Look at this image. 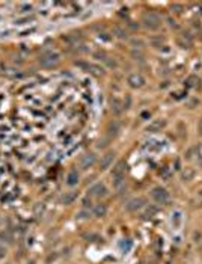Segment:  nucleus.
I'll list each match as a JSON object with an SVG mask.
<instances>
[{
  "instance_id": "obj_1",
  "label": "nucleus",
  "mask_w": 202,
  "mask_h": 264,
  "mask_svg": "<svg viewBox=\"0 0 202 264\" xmlns=\"http://www.w3.org/2000/svg\"><path fill=\"white\" fill-rule=\"evenodd\" d=\"M60 60V54L58 51H44L39 56V63L44 68H51L56 67Z\"/></svg>"
},
{
  "instance_id": "obj_2",
  "label": "nucleus",
  "mask_w": 202,
  "mask_h": 264,
  "mask_svg": "<svg viewBox=\"0 0 202 264\" xmlns=\"http://www.w3.org/2000/svg\"><path fill=\"white\" fill-rule=\"evenodd\" d=\"M142 24L149 30H157L161 24V20L155 12H145L142 17Z\"/></svg>"
},
{
  "instance_id": "obj_3",
  "label": "nucleus",
  "mask_w": 202,
  "mask_h": 264,
  "mask_svg": "<svg viewBox=\"0 0 202 264\" xmlns=\"http://www.w3.org/2000/svg\"><path fill=\"white\" fill-rule=\"evenodd\" d=\"M151 196H152V199H154L155 202H159V204H166V202H169V192L166 189L160 187V186L152 189Z\"/></svg>"
},
{
  "instance_id": "obj_4",
  "label": "nucleus",
  "mask_w": 202,
  "mask_h": 264,
  "mask_svg": "<svg viewBox=\"0 0 202 264\" xmlns=\"http://www.w3.org/2000/svg\"><path fill=\"white\" fill-rule=\"evenodd\" d=\"M145 198L142 196H137V198H131V199H128L125 204V210L127 211H130V213H134L137 210H140L143 205H145Z\"/></svg>"
},
{
  "instance_id": "obj_5",
  "label": "nucleus",
  "mask_w": 202,
  "mask_h": 264,
  "mask_svg": "<svg viewBox=\"0 0 202 264\" xmlns=\"http://www.w3.org/2000/svg\"><path fill=\"white\" fill-rule=\"evenodd\" d=\"M127 83H128V86H131L133 89H139V88H142L145 85V77L142 74H139V73L130 74L128 79H127Z\"/></svg>"
},
{
  "instance_id": "obj_6",
  "label": "nucleus",
  "mask_w": 202,
  "mask_h": 264,
  "mask_svg": "<svg viewBox=\"0 0 202 264\" xmlns=\"http://www.w3.org/2000/svg\"><path fill=\"white\" fill-rule=\"evenodd\" d=\"M97 162V155L93 153H89V154H84L83 157L80 159V162H78V166H80V169H89V168H92L93 165Z\"/></svg>"
},
{
  "instance_id": "obj_7",
  "label": "nucleus",
  "mask_w": 202,
  "mask_h": 264,
  "mask_svg": "<svg viewBox=\"0 0 202 264\" xmlns=\"http://www.w3.org/2000/svg\"><path fill=\"white\" fill-rule=\"evenodd\" d=\"M89 195L95 196V198H103V196L107 195V187L103 183H97V184H93L92 187L89 189Z\"/></svg>"
},
{
  "instance_id": "obj_8",
  "label": "nucleus",
  "mask_w": 202,
  "mask_h": 264,
  "mask_svg": "<svg viewBox=\"0 0 202 264\" xmlns=\"http://www.w3.org/2000/svg\"><path fill=\"white\" fill-rule=\"evenodd\" d=\"M115 155H116V154L113 153V151H109V153H106L104 155H103V159H101V162H100L101 170L109 169L110 165H112V163H113V160H115Z\"/></svg>"
},
{
  "instance_id": "obj_9",
  "label": "nucleus",
  "mask_w": 202,
  "mask_h": 264,
  "mask_svg": "<svg viewBox=\"0 0 202 264\" xmlns=\"http://www.w3.org/2000/svg\"><path fill=\"white\" fill-rule=\"evenodd\" d=\"M121 131V124H119L118 119H113L110 121L107 124V136L109 137H116Z\"/></svg>"
},
{
  "instance_id": "obj_10",
  "label": "nucleus",
  "mask_w": 202,
  "mask_h": 264,
  "mask_svg": "<svg viewBox=\"0 0 202 264\" xmlns=\"http://www.w3.org/2000/svg\"><path fill=\"white\" fill-rule=\"evenodd\" d=\"M164 127H166V119H155L148 125L146 130L151 131V133H155V131H161V128H164Z\"/></svg>"
},
{
  "instance_id": "obj_11",
  "label": "nucleus",
  "mask_w": 202,
  "mask_h": 264,
  "mask_svg": "<svg viewBox=\"0 0 202 264\" xmlns=\"http://www.w3.org/2000/svg\"><path fill=\"white\" fill-rule=\"evenodd\" d=\"M110 106H112V112H113V115H121L122 112H124V104L122 101L119 100V98H113L112 103H110Z\"/></svg>"
},
{
  "instance_id": "obj_12",
  "label": "nucleus",
  "mask_w": 202,
  "mask_h": 264,
  "mask_svg": "<svg viewBox=\"0 0 202 264\" xmlns=\"http://www.w3.org/2000/svg\"><path fill=\"white\" fill-rule=\"evenodd\" d=\"M125 168H127L125 162H119L118 165L113 168V170H112V177H113V178H116V177H124Z\"/></svg>"
},
{
  "instance_id": "obj_13",
  "label": "nucleus",
  "mask_w": 202,
  "mask_h": 264,
  "mask_svg": "<svg viewBox=\"0 0 202 264\" xmlns=\"http://www.w3.org/2000/svg\"><path fill=\"white\" fill-rule=\"evenodd\" d=\"M77 183H78V172L76 169H71L67 175V184L73 187V186H77Z\"/></svg>"
},
{
  "instance_id": "obj_14",
  "label": "nucleus",
  "mask_w": 202,
  "mask_h": 264,
  "mask_svg": "<svg viewBox=\"0 0 202 264\" xmlns=\"http://www.w3.org/2000/svg\"><path fill=\"white\" fill-rule=\"evenodd\" d=\"M77 196H78V192H68V193H65V195L62 196V204L71 205L77 199Z\"/></svg>"
},
{
  "instance_id": "obj_15",
  "label": "nucleus",
  "mask_w": 202,
  "mask_h": 264,
  "mask_svg": "<svg viewBox=\"0 0 202 264\" xmlns=\"http://www.w3.org/2000/svg\"><path fill=\"white\" fill-rule=\"evenodd\" d=\"M107 214V205L106 204H97L93 207V216L95 217H104Z\"/></svg>"
},
{
  "instance_id": "obj_16",
  "label": "nucleus",
  "mask_w": 202,
  "mask_h": 264,
  "mask_svg": "<svg viewBox=\"0 0 202 264\" xmlns=\"http://www.w3.org/2000/svg\"><path fill=\"white\" fill-rule=\"evenodd\" d=\"M178 45L181 48H190L192 47V38L190 35H183L181 38H178Z\"/></svg>"
},
{
  "instance_id": "obj_17",
  "label": "nucleus",
  "mask_w": 202,
  "mask_h": 264,
  "mask_svg": "<svg viewBox=\"0 0 202 264\" xmlns=\"http://www.w3.org/2000/svg\"><path fill=\"white\" fill-rule=\"evenodd\" d=\"M194 175H196V172H194L193 168H185V169L181 172L183 181H192V180L194 178Z\"/></svg>"
},
{
  "instance_id": "obj_18",
  "label": "nucleus",
  "mask_w": 202,
  "mask_h": 264,
  "mask_svg": "<svg viewBox=\"0 0 202 264\" xmlns=\"http://www.w3.org/2000/svg\"><path fill=\"white\" fill-rule=\"evenodd\" d=\"M113 35H115L116 38H119V39H125L127 36H128L125 29H122V27H119V26H116V27L113 29Z\"/></svg>"
},
{
  "instance_id": "obj_19",
  "label": "nucleus",
  "mask_w": 202,
  "mask_h": 264,
  "mask_svg": "<svg viewBox=\"0 0 202 264\" xmlns=\"http://www.w3.org/2000/svg\"><path fill=\"white\" fill-rule=\"evenodd\" d=\"M131 56H133L136 60H143V59H145V53H143L142 50H139V48H133V50H131Z\"/></svg>"
},
{
  "instance_id": "obj_20",
  "label": "nucleus",
  "mask_w": 202,
  "mask_h": 264,
  "mask_svg": "<svg viewBox=\"0 0 202 264\" xmlns=\"http://www.w3.org/2000/svg\"><path fill=\"white\" fill-rule=\"evenodd\" d=\"M130 43H131V45H133L134 48H139V50H142L143 47H145V43H143L142 39H139V38H133Z\"/></svg>"
},
{
  "instance_id": "obj_21",
  "label": "nucleus",
  "mask_w": 202,
  "mask_h": 264,
  "mask_svg": "<svg viewBox=\"0 0 202 264\" xmlns=\"http://www.w3.org/2000/svg\"><path fill=\"white\" fill-rule=\"evenodd\" d=\"M103 62H104V63H106L109 68H116V67H118V62L113 59V58H110V56H107V58L103 60Z\"/></svg>"
},
{
  "instance_id": "obj_22",
  "label": "nucleus",
  "mask_w": 202,
  "mask_h": 264,
  "mask_svg": "<svg viewBox=\"0 0 202 264\" xmlns=\"http://www.w3.org/2000/svg\"><path fill=\"white\" fill-rule=\"evenodd\" d=\"M88 69H91L93 74H101L103 73V68L100 65H95V63H88Z\"/></svg>"
},
{
  "instance_id": "obj_23",
  "label": "nucleus",
  "mask_w": 202,
  "mask_h": 264,
  "mask_svg": "<svg viewBox=\"0 0 202 264\" xmlns=\"http://www.w3.org/2000/svg\"><path fill=\"white\" fill-rule=\"evenodd\" d=\"M179 222H181V213H179V211H175V213L172 214V223H174L175 226H178Z\"/></svg>"
},
{
  "instance_id": "obj_24",
  "label": "nucleus",
  "mask_w": 202,
  "mask_h": 264,
  "mask_svg": "<svg viewBox=\"0 0 202 264\" xmlns=\"http://www.w3.org/2000/svg\"><path fill=\"white\" fill-rule=\"evenodd\" d=\"M164 43V38H152L151 39V44L152 45H154V47H157V48H159V47H161V44Z\"/></svg>"
},
{
  "instance_id": "obj_25",
  "label": "nucleus",
  "mask_w": 202,
  "mask_h": 264,
  "mask_svg": "<svg viewBox=\"0 0 202 264\" xmlns=\"http://www.w3.org/2000/svg\"><path fill=\"white\" fill-rule=\"evenodd\" d=\"M196 83H199V79H198V77L196 76H190L189 77V80H187V85L189 86H194V88H196Z\"/></svg>"
},
{
  "instance_id": "obj_26",
  "label": "nucleus",
  "mask_w": 202,
  "mask_h": 264,
  "mask_svg": "<svg viewBox=\"0 0 202 264\" xmlns=\"http://www.w3.org/2000/svg\"><path fill=\"white\" fill-rule=\"evenodd\" d=\"M183 5H178V3H174L172 5V12H175V14H181L183 12Z\"/></svg>"
},
{
  "instance_id": "obj_27",
  "label": "nucleus",
  "mask_w": 202,
  "mask_h": 264,
  "mask_svg": "<svg viewBox=\"0 0 202 264\" xmlns=\"http://www.w3.org/2000/svg\"><path fill=\"white\" fill-rule=\"evenodd\" d=\"M89 217V211H80V213H77V219H88Z\"/></svg>"
},
{
  "instance_id": "obj_28",
  "label": "nucleus",
  "mask_w": 202,
  "mask_h": 264,
  "mask_svg": "<svg viewBox=\"0 0 202 264\" xmlns=\"http://www.w3.org/2000/svg\"><path fill=\"white\" fill-rule=\"evenodd\" d=\"M157 213V207H154V205H151L148 210H146V216L149 214V216H152V214H155Z\"/></svg>"
},
{
  "instance_id": "obj_29",
  "label": "nucleus",
  "mask_w": 202,
  "mask_h": 264,
  "mask_svg": "<svg viewBox=\"0 0 202 264\" xmlns=\"http://www.w3.org/2000/svg\"><path fill=\"white\" fill-rule=\"evenodd\" d=\"M107 142H109V139H103V140H100V142H98V145H97V146H98V148H104V146H107Z\"/></svg>"
},
{
  "instance_id": "obj_30",
  "label": "nucleus",
  "mask_w": 202,
  "mask_h": 264,
  "mask_svg": "<svg viewBox=\"0 0 202 264\" xmlns=\"http://www.w3.org/2000/svg\"><path fill=\"white\" fill-rule=\"evenodd\" d=\"M91 205H92L91 199H89V198H84V199H83V207H84V208H88V207H91Z\"/></svg>"
},
{
  "instance_id": "obj_31",
  "label": "nucleus",
  "mask_w": 202,
  "mask_h": 264,
  "mask_svg": "<svg viewBox=\"0 0 202 264\" xmlns=\"http://www.w3.org/2000/svg\"><path fill=\"white\" fill-rule=\"evenodd\" d=\"M5 255H6V247L0 245V258H5Z\"/></svg>"
},
{
  "instance_id": "obj_32",
  "label": "nucleus",
  "mask_w": 202,
  "mask_h": 264,
  "mask_svg": "<svg viewBox=\"0 0 202 264\" xmlns=\"http://www.w3.org/2000/svg\"><path fill=\"white\" fill-rule=\"evenodd\" d=\"M198 133L202 136V116H201V119H199V122H198Z\"/></svg>"
},
{
  "instance_id": "obj_33",
  "label": "nucleus",
  "mask_w": 202,
  "mask_h": 264,
  "mask_svg": "<svg viewBox=\"0 0 202 264\" xmlns=\"http://www.w3.org/2000/svg\"><path fill=\"white\" fill-rule=\"evenodd\" d=\"M35 211H36V214H39V211H41V214H42V211H44V205H41V207L36 205V207H35Z\"/></svg>"
},
{
  "instance_id": "obj_34",
  "label": "nucleus",
  "mask_w": 202,
  "mask_h": 264,
  "mask_svg": "<svg viewBox=\"0 0 202 264\" xmlns=\"http://www.w3.org/2000/svg\"><path fill=\"white\" fill-rule=\"evenodd\" d=\"M27 264H35V261H33V260H32V261H29V263H27Z\"/></svg>"
},
{
  "instance_id": "obj_35",
  "label": "nucleus",
  "mask_w": 202,
  "mask_h": 264,
  "mask_svg": "<svg viewBox=\"0 0 202 264\" xmlns=\"http://www.w3.org/2000/svg\"><path fill=\"white\" fill-rule=\"evenodd\" d=\"M199 195H201V196H202V190H201V192H199Z\"/></svg>"
}]
</instances>
